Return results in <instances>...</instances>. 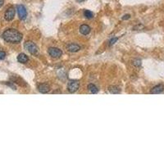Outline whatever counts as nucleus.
<instances>
[{
    "mask_svg": "<svg viewBox=\"0 0 164 164\" xmlns=\"http://www.w3.org/2000/svg\"><path fill=\"white\" fill-rule=\"evenodd\" d=\"M38 90H39L40 93L46 94V93H48V92L49 91L50 87H49V85H48V84H40V85H39V86H38Z\"/></svg>",
    "mask_w": 164,
    "mask_h": 164,
    "instance_id": "8",
    "label": "nucleus"
},
{
    "mask_svg": "<svg viewBox=\"0 0 164 164\" xmlns=\"http://www.w3.org/2000/svg\"><path fill=\"white\" fill-rule=\"evenodd\" d=\"M130 15H129V14H126V15H125L124 17H122V20H127V19H130Z\"/></svg>",
    "mask_w": 164,
    "mask_h": 164,
    "instance_id": "18",
    "label": "nucleus"
},
{
    "mask_svg": "<svg viewBox=\"0 0 164 164\" xmlns=\"http://www.w3.org/2000/svg\"><path fill=\"white\" fill-rule=\"evenodd\" d=\"M80 87V83L78 80H72L69 81L67 84V90L70 93H75L78 90Z\"/></svg>",
    "mask_w": 164,
    "mask_h": 164,
    "instance_id": "3",
    "label": "nucleus"
},
{
    "mask_svg": "<svg viewBox=\"0 0 164 164\" xmlns=\"http://www.w3.org/2000/svg\"><path fill=\"white\" fill-rule=\"evenodd\" d=\"M76 1H77L78 3H81V2H83L84 0H76Z\"/></svg>",
    "mask_w": 164,
    "mask_h": 164,
    "instance_id": "20",
    "label": "nucleus"
},
{
    "mask_svg": "<svg viewBox=\"0 0 164 164\" xmlns=\"http://www.w3.org/2000/svg\"><path fill=\"white\" fill-rule=\"evenodd\" d=\"M67 49L68 51L71 52V53H76V52H78L80 49V47L78 45L76 44H74V43H72V44H69L67 45Z\"/></svg>",
    "mask_w": 164,
    "mask_h": 164,
    "instance_id": "7",
    "label": "nucleus"
},
{
    "mask_svg": "<svg viewBox=\"0 0 164 164\" xmlns=\"http://www.w3.org/2000/svg\"><path fill=\"white\" fill-rule=\"evenodd\" d=\"M117 38H114V39H112V40H110V42H109V43H110L109 45H113L114 43H116V42H117Z\"/></svg>",
    "mask_w": 164,
    "mask_h": 164,
    "instance_id": "17",
    "label": "nucleus"
},
{
    "mask_svg": "<svg viewBox=\"0 0 164 164\" xmlns=\"http://www.w3.org/2000/svg\"><path fill=\"white\" fill-rule=\"evenodd\" d=\"M29 58L28 57L26 56L25 53H20L18 57H17V61L21 63H26L28 62Z\"/></svg>",
    "mask_w": 164,
    "mask_h": 164,
    "instance_id": "11",
    "label": "nucleus"
},
{
    "mask_svg": "<svg viewBox=\"0 0 164 164\" xmlns=\"http://www.w3.org/2000/svg\"><path fill=\"white\" fill-rule=\"evenodd\" d=\"M133 64H134V66H136V67H140L141 61H140V60H135V61H133Z\"/></svg>",
    "mask_w": 164,
    "mask_h": 164,
    "instance_id": "15",
    "label": "nucleus"
},
{
    "mask_svg": "<svg viewBox=\"0 0 164 164\" xmlns=\"http://www.w3.org/2000/svg\"><path fill=\"white\" fill-rule=\"evenodd\" d=\"M88 89H89V90L90 91L92 94H97L98 91H99L96 85H94V84H90V85H88Z\"/></svg>",
    "mask_w": 164,
    "mask_h": 164,
    "instance_id": "13",
    "label": "nucleus"
},
{
    "mask_svg": "<svg viewBox=\"0 0 164 164\" xmlns=\"http://www.w3.org/2000/svg\"><path fill=\"white\" fill-rule=\"evenodd\" d=\"M49 54L53 57V58H59L62 55V52L61 49H57V48H49Z\"/></svg>",
    "mask_w": 164,
    "mask_h": 164,
    "instance_id": "4",
    "label": "nucleus"
},
{
    "mask_svg": "<svg viewBox=\"0 0 164 164\" xmlns=\"http://www.w3.org/2000/svg\"><path fill=\"white\" fill-rule=\"evenodd\" d=\"M3 39L6 42L11 44H17L22 40V34L15 29H7L3 34Z\"/></svg>",
    "mask_w": 164,
    "mask_h": 164,
    "instance_id": "1",
    "label": "nucleus"
},
{
    "mask_svg": "<svg viewBox=\"0 0 164 164\" xmlns=\"http://www.w3.org/2000/svg\"><path fill=\"white\" fill-rule=\"evenodd\" d=\"M15 13H16L15 9L12 7H11L7 8V11H5L4 17H5V19L7 21H11L14 18V17H15Z\"/></svg>",
    "mask_w": 164,
    "mask_h": 164,
    "instance_id": "6",
    "label": "nucleus"
},
{
    "mask_svg": "<svg viewBox=\"0 0 164 164\" xmlns=\"http://www.w3.org/2000/svg\"><path fill=\"white\" fill-rule=\"evenodd\" d=\"M6 57V53L3 51H0V60L4 59Z\"/></svg>",
    "mask_w": 164,
    "mask_h": 164,
    "instance_id": "16",
    "label": "nucleus"
},
{
    "mask_svg": "<svg viewBox=\"0 0 164 164\" xmlns=\"http://www.w3.org/2000/svg\"><path fill=\"white\" fill-rule=\"evenodd\" d=\"M108 91L112 94H119L120 93V89L117 86H109L108 87Z\"/></svg>",
    "mask_w": 164,
    "mask_h": 164,
    "instance_id": "12",
    "label": "nucleus"
},
{
    "mask_svg": "<svg viewBox=\"0 0 164 164\" xmlns=\"http://www.w3.org/2000/svg\"><path fill=\"white\" fill-rule=\"evenodd\" d=\"M24 47H25V49H26L30 53H31V54H33V55H36V54L38 53V51H39V50H38V47L36 46V45H35L34 43L31 42V41L26 42L25 45H24Z\"/></svg>",
    "mask_w": 164,
    "mask_h": 164,
    "instance_id": "2",
    "label": "nucleus"
},
{
    "mask_svg": "<svg viewBox=\"0 0 164 164\" xmlns=\"http://www.w3.org/2000/svg\"><path fill=\"white\" fill-rule=\"evenodd\" d=\"M17 10L19 18L21 20H25L26 18V16H27V11H26V7L23 5H17Z\"/></svg>",
    "mask_w": 164,
    "mask_h": 164,
    "instance_id": "5",
    "label": "nucleus"
},
{
    "mask_svg": "<svg viewBox=\"0 0 164 164\" xmlns=\"http://www.w3.org/2000/svg\"><path fill=\"white\" fill-rule=\"evenodd\" d=\"M84 15H85V17H86L87 19H91V18H93V17H94L93 12L90 11V10H85Z\"/></svg>",
    "mask_w": 164,
    "mask_h": 164,
    "instance_id": "14",
    "label": "nucleus"
},
{
    "mask_svg": "<svg viewBox=\"0 0 164 164\" xmlns=\"http://www.w3.org/2000/svg\"><path fill=\"white\" fill-rule=\"evenodd\" d=\"M164 90L163 85H158L154 86L153 89L151 90V94H161Z\"/></svg>",
    "mask_w": 164,
    "mask_h": 164,
    "instance_id": "9",
    "label": "nucleus"
},
{
    "mask_svg": "<svg viewBox=\"0 0 164 164\" xmlns=\"http://www.w3.org/2000/svg\"><path fill=\"white\" fill-rule=\"evenodd\" d=\"M80 32L82 34H88L90 32V27L88 25H81L80 26Z\"/></svg>",
    "mask_w": 164,
    "mask_h": 164,
    "instance_id": "10",
    "label": "nucleus"
},
{
    "mask_svg": "<svg viewBox=\"0 0 164 164\" xmlns=\"http://www.w3.org/2000/svg\"><path fill=\"white\" fill-rule=\"evenodd\" d=\"M3 3H4V0H0V7L3 5Z\"/></svg>",
    "mask_w": 164,
    "mask_h": 164,
    "instance_id": "19",
    "label": "nucleus"
}]
</instances>
